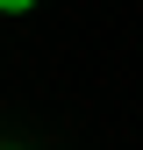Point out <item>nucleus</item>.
Masks as SVG:
<instances>
[{
    "mask_svg": "<svg viewBox=\"0 0 143 150\" xmlns=\"http://www.w3.org/2000/svg\"><path fill=\"white\" fill-rule=\"evenodd\" d=\"M36 7V0H0V14H29Z\"/></svg>",
    "mask_w": 143,
    "mask_h": 150,
    "instance_id": "nucleus-1",
    "label": "nucleus"
}]
</instances>
